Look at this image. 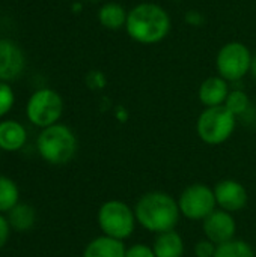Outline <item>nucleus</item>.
<instances>
[{
    "instance_id": "obj_3",
    "label": "nucleus",
    "mask_w": 256,
    "mask_h": 257,
    "mask_svg": "<svg viewBox=\"0 0 256 257\" xmlns=\"http://www.w3.org/2000/svg\"><path fill=\"white\" fill-rule=\"evenodd\" d=\"M36 149L44 161L53 166L69 163L77 152V139L71 128L54 123L44 128L36 139Z\"/></svg>"
},
{
    "instance_id": "obj_18",
    "label": "nucleus",
    "mask_w": 256,
    "mask_h": 257,
    "mask_svg": "<svg viewBox=\"0 0 256 257\" xmlns=\"http://www.w3.org/2000/svg\"><path fill=\"white\" fill-rule=\"evenodd\" d=\"M20 190L17 184L6 176H0V214L9 212L18 205Z\"/></svg>"
},
{
    "instance_id": "obj_25",
    "label": "nucleus",
    "mask_w": 256,
    "mask_h": 257,
    "mask_svg": "<svg viewBox=\"0 0 256 257\" xmlns=\"http://www.w3.org/2000/svg\"><path fill=\"white\" fill-rule=\"evenodd\" d=\"M250 74L253 75V78H256V54L252 57V66H250Z\"/></svg>"
},
{
    "instance_id": "obj_7",
    "label": "nucleus",
    "mask_w": 256,
    "mask_h": 257,
    "mask_svg": "<svg viewBox=\"0 0 256 257\" xmlns=\"http://www.w3.org/2000/svg\"><path fill=\"white\" fill-rule=\"evenodd\" d=\"M250 50L237 41L225 44L216 57V68L219 75L226 81H238L250 72L252 66Z\"/></svg>"
},
{
    "instance_id": "obj_23",
    "label": "nucleus",
    "mask_w": 256,
    "mask_h": 257,
    "mask_svg": "<svg viewBox=\"0 0 256 257\" xmlns=\"http://www.w3.org/2000/svg\"><path fill=\"white\" fill-rule=\"evenodd\" d=\"M217 245L208 239H202L196 244L195 247V254L196 257H214Z\"/></svg>"
},
{
    "instance_id": "obj_8",
    "label": "nucleus",
    "mask_w": 256,
    "mask_h": 257,
    "mask_svg": "<svg viewBox=\"0 0 256 257\" xmlns=\"http://www.w3.org/2000/svg\"><path fill=\"white\" fill-rule=\"evenodd\" d=\"M177 202H178L180 212L186 218L193 221H199V220L204 221L210 214L216 211L217 206L214 191L204 184L189 185L181 193Z\"/></svg>"
},
{
    "instance_id": "obj_2",
    "label": "nucleus",
    "mask_w": 256,
    "mask_h": 257,
    "mask_svg": "<svg viewBox=\"0 0 256 257\" xmlns=\"http://www.w3.org/2000/svg\"><path fill=\"white\" fill-rule=\"evenodd\" d=\"M134 215L143 229L152 233H164L175 230L181 212L172 196L163 191H151L137 200Z\"/></svg>"
},
{
    "instance_id": "obj_9",
    "label": "nucleus",
    "mask_w": 256,
    "mask_h": 257,
    "mask_svg": "<svg viewBox=\"0 0 256 257\" xmlns=\"http://www.w3.org/2000/svg\"><path fill=\"white\" fill-rule=\"evenodd\" d=\"M202 230L208 241L214 242L216 245H220L223 242L234 239L237 232V224L231 212H226L223 209L219 211L216 209L202 221Z\"/></svg>"
},
{
    "instance_id": "obj_13",
    "label": "nucleus",
    "mask_w": 256,
    "mask_h": 257,
    "mask_svg": "<svg viewBox=\"0 0 256 257\" xmlns=\"http://www.w3.org/2000/svg\"><path fill=\"white\" fill-rule=\"evenodd\" d=\"M27 140V131L26 128L14 120H2L0 122V149L5 152H17L20 151Z\"/></svg>"
},
{
    "instance_id": "obj_17",
    "label": "nucleus",
    "mask_w": 256,
    "mask_h": 257,
    "mask_svg": "<svg viewBox=\"0 0 256 257\" xmlns=\"http://www.w3.org/2000/svg\"><path fill=\"white\" fill-rule=\"evenodd\" d=\"M35 218L36 215L32 206L26 203H18L14 209L9 211L8 221H9V226L14 227L15 230L26 232L35 224Z\"/></svg>"
},
{
    "instance_id": "obj_21",
    "label": "nucleus",
    "mask_w": 256,
    "mask_h": 257,
    "mask_svg": "<svg viewBox=\"0 0 256 257\" xmlns=\"http://www.w3.org/2000/svg\"><path fill=\"white\" fill-rule=\"evenodd\" d=\"M15 102V95L12 87L9 86V83L6 81H0V117L6 116Z\"/></svg>"
},
{
    "instance_id": "obj_11",
    "label": "nucleus",
    "mask_w": 256,
    "mask_h": 257,
    "mask_svg": "<svg viewBox=\"0 0 256 257\" xmlns=\"http://www.w3.org/2000/svg\"><path fill=\"white\" fill-rule=\"evenodd\" d=\"M217 205L226 212H238L247 203V191L238 181L225 179L213 188Z\"/></svg>"
},
{
    "instance_id": "obj_10",
    "label": "nucleus",
    "mask_w": 256,
    "mask_h": 257,
    "mask_svg": "<svg viewBox=\"0 0 256 257\" xmlns=\"http://www.w3.org/2000/svg\"><path fill=\"white\" fill-rule=\"evenodd\" d=\"M26 66L23 48L12 39H0V81L18 78Z\"/></svg>"
},
{
    "instance_id": "obj_15",
    "label": "nucleus",
    "mask_w": 256,
    "mask_h": 257,
    "mask_svg": "<svg viewBox=\"0 0 256 257\" xmlns=\"http://www.w3.org/2000/svg\"><path fill=\"white\" fill-rule=\"evenodd\" d=\"M152 250L155 257H183L184 254V241L180 233L175 230L158 233Z\"/></svg>"
},
{
    "instance_id": "obj_16",
    "label": "nucleus",
    "mask_w": 256,
    "mask_h": 257,
    "mask_svg": "<svg viewBox=\"0 0 256 257\" xmlns=\"http://www.w3.org/2000/svg\"><path fill=\"white\" fill-rule=\"evenodd\" d=\"M127 15H128V12L125 11V8L122 5L109 2L100 8L98 21L103 27H106L109 30H118L121 27H125Z\"/></svg>"
},
{
    "instance_id": "obj_5",
    "label": "nucleus",
    "mask_w": 256,
    "mask_h": 257,
    "mask_svg": "<svg viewBox=\"0 0 256 257\" xmlns=\"http://www.w3.org/2000/svg\"><path fill=\"white\" fill-rule=\"evenodd\" d=\"M134 211L121 200H109L98 211V226L106 236L124 241L131 236L136 227Z\"/></svg>"
},
{
    "instance_id": "obj_26",
    "label": "nucleus",
    "mask_w": 256,
    "mask_h": 257,
    "mask_svg": "<svg viewBox=\"0 0 256 257\" xmlns=\"http://www.w3.org/2000/svg\"><path fill=\"white\" fill-rule=\"evenodd\" d=\"M88 2H98V0H88Z\"/></svg>"
},
{
    "instance_id": "obj_20",
    "label": "nucleus",
    "mask_w": 256,
    "mask_h": 257,
    "mask_svg": "<svg viewBox=\"0 0 256 257\" xmlns=\"http://www.w3.org/2000/svg\"><path fill=\"white\" fill-rule=\"evenodd\" d=\"M249 96L243 90H231L226 101L225 107L237 117L240 114H244L249 108Z\"/></svg>"
},
{
    "instance_id": "obj_24",
    "label": "nucleus",
    "mask_w": 256,
    "mask_h": 257,
    "mask_svg": "<svg viewBox=\"0 0 256 257\" xmlns=\"http://www.w3.org/2000/svg\"><path fill=\"white\" fill-rule=\"evenodd\" d=\"M9 232H11V226L9 221L0 214V248H3L9 239Z\"/></svg>"
},
{
    "instance_id": "obj_6",
    "label": "nucleus",
    "mask_w": 256,
    "mask_h": 257,
    "mask_svg": "<svg viewBox=\"0 0 256 257\" xmlns=\"http://www.w3.org/2000/svg\"><path fill=\"white\" fill-rule=\"evenodd\" d=\"M62 113V96L56 90L48 87L38 89L36 92H33L26 105V116L29 122L42 130L54 123H59Z\"/></svg>"
},
{
    "instance_id": "obj_14",
    "label": "nucleus",
    "mask_w": 256,
    "mask_h": 257,
    "mask_svg": "<svg viewBox=\"0 0 256 257\" xmlns=\"http://www.w3.org/2000/svg\"><path fill=\"white\" fill-rule=\"evenodd\" d=\"M125 251L127 248L122 241L103 235L86 245L83 257H125Z\"/></svg>"
},
{
    "instance_id": "obj_19",
    "label": "nucleus",
    "mask_w": 256,
    "mask_h": 257,
    "mask_svg": "<svg viewBox=\"0 0 256 257\" xmlns=\"http://www.w3.org/2000/svg\"><path fill=\"white\" fill-rule=\"evenodd\" d=\"M214 257H256L250 244L241 239H231L217 245Z\"/></svg>"
},
{
    "instance_id": "obj_12",
    "label": "nucleus",
    "mask_w": 256,
    "mask_h": 257,
    "mask_svg": "<svg viewBox=\"0 0 256 257\" xmlns=\"http://www.w3.org/2000/svg\"><path fill=\"white\" fill-rule=\"evenodd\" d=\"M229 92V81L220 75L210 77L204 80L199 87V99L205 107H219L225 105Z\"/></svg>"
},
{
    "instance_id": "obj_1",
    "label": "nucleus",
    "mask_w": 256,
    "mask_h": 257,
    "mask_svg": "<svg viewBox=\"0 0 256 257\" xmlns=\"http://www.w3.org/2000/svg\"><path fill=\"white\" fill-rule=\"evenodd\" d=\"M170 26V15L163 6L145 2L128 11L125 30L133 41L152 45L169 35Z\"/></svg>"
},
{
    "instance_id": "obj_22",
    "label": "nucleus",
    "mask_w": 256,
    "mask_h": 257,
    "mask_svg": "<svg viewBox=\"0 0 256 257\" xmlns=\"http://www.w3.org/2000/svg\"><path fill=\"white\" fill-rule=\"evenodd\" d=\"M125 257H155L152 247H148L145 244H134L127 248Z\"/></svg>"
},
{
    "instance_id": "obj_4",
    "label": "nucleus",
    "mask_w": 256,
    "mask_h": 257,
    "mask_svg": "<svg viewBox=\"0 0 256 257\" xmlns=\"http://www.w3.org/2000/svg\"><path fill=\"white\" fill-rule=\"evenodd\" d=\"M237 117L225 107H207L198 117L196 131L199 139L207 145H222L234 133Z\"/></svg>"
}]
</instances>
